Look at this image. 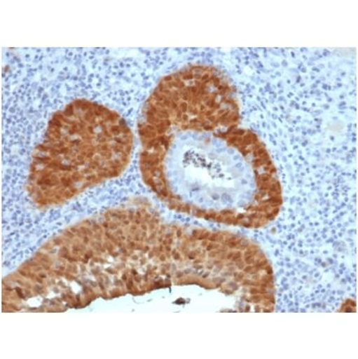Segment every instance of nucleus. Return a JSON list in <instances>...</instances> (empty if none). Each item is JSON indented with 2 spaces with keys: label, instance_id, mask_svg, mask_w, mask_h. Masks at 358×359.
<instances>
[{
  "label": "nucleus",
  "instance_id": "nucleus-2",
  "mask_svg": "<svg viewBox=\"0 0 358 359\" xmlns=\"http://www.w3.org/2000/svg\"><path fill=\"white\" fill-rule=\"evenodd\" d=\"M134 137L114 110L77 99L54 113L30 159L28 189L42 206L62 203L117 178L129 165Z\"/></svg>",
  "mask_w": 358,
  "mask_h": 359
},
{
  "label": "nucleus",
  "instance_id": "nucleus-4",
  "mask_svg": "<svg viewBox=\"0 0 358 359\" xmlns=\"http://www.w3.org/2000/svg\"><path fill=\"white\" fill-rule=\"evenodd\" d=\"M351 306L355 307L356 306V302H350Z\"/></svg>",
  "mask_w": 358,
  "mask_h": 359
},
{
  "label": "nucleus",
  "instance_id": "nucleus-3",
  "mask_svg": "<svg viewBox=\"0 0 358 359\" xmlns=\"http://www.w3.org/2000/svg\"><path fill=\"white\" fill-rule=\"evenodd\" d=\"M345 312H352V310L350 307H347L345 309Z\"/></svg>",
  "mask_w": 358,
  "mask_h": 359
},
{
  "label": "nucleus",
  "instance_id": "nucleus-1",
  "mask_svg": "<svg viewBox=\"0 0 358 359\" xmlns=\"http://www.w3.org/2000/svg\"><path fill=\"white\" fill-rule=\"evenodd\" d=\"M240 123L235 90L218 70L191 65L164 76L138 124L145 184L199 219L246 229L273 221L282 203L277 170Z\"/></svg>",
  "mask_w": 358,
  "mask_h": 359
}]
</instances>
